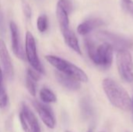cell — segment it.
<instances>
[{
  "instance_id": "e0dca14e",
  "label": "cell",
  "mask_w": 133,
  "mask_h": 132,
  "mask_svg": "<svg viewBox=\"0 0 133 132\" xmlns=\"http://www.w3.org/2000/svg\"><path fill=\"white\" fill-rule=\"evenodd\" d=\"M37 27L41 33H44L48 28V19L46 15L41 14L37 20Z\"/></svg>"
},
{
  "instance_id": "8fae6325",
  "label": "cell",
  "mask_w": 133,
  "mask_h": 132,
  "mask_svg": "<svg viewBox=\"0 0 133 132\" xmlns=\"http://www.w3.org/2000/svg\"><path fill=\"white\" fill-rule=\"evenodd\" d=\"M55 77L58 82L65 88L67 89L76 91L79 89L80 88V82L77 81L76 79H73L72 77H70L69 75H66L62 72H56Z\"/></svg>"
},
{
  "instance_id": "7402d4cb",
  "label": "cell",
  "mask_w": 133,
  "mask_h": 132,
  "mask_svg": "<svg viewBox=\"0 0 133 132\" xmlns=\"http://www.w3.org/2000/svg\"><path fill=\"white\" fill-rule=\"evenodd\" d=\"M124 2V6L125 8V9L132 15L133 17V1L132 0H129L126 2Z\"/></svg>"
},
{
  "instance_id": "ba28073f",
  "label": "cell",
  "mask_w": 133,
  "mask_h": 132,
  "mask_svg": "<svg viewBox=\"0 0 133 132\" xmlns=\"http://www.w3.org/2000/svg\"><path fill=\"white\" fill-rule=\"evenodd\" d=\"M33 106L37 110L40 118L43 121V123L49 128L53 129L55 127V116L53 114V111L51 109L47 106L44 105L37 100H34L33 101Z\"/></svg>"
},
{
  "instance_id": "83f0119b",
  "label": "cell",
  "mask_w": 133,
  "mask_h": 132,
  "mask_svg": "<svg viewBox=\"0 0 133 132\" xmlns=\"http://www.w3.org/2000/svg\"><path fill=\"white\" fill-rule=\"evenodd\" d=\"M66 132H70V131H66Z\"/></svg>"
},
{
  "instance_id": "44dd1931",
  "label": "cell",
  "mask_w": 133,
  "mask_h": 132,
  "mask_svg": "<svg viewBox=\"0 0 133 132\" xmlns=\"http://www.w3.org/2000/svg\"><path fill=\"white\" fill-rule=\"evenodd\" d=\"M23 10L24 12V15L26 16V18H30L31 17V8L30 7V5L26 3V2H23Z\"/></svg>"
},
{
  "instance_id": "d6986e66",
  "label": "cell",
  "mask_w": 133,
  "mask_h": 132,
  "mask_svg": "<svg viewBox=\"0 0 133 132\" xmlns=\"http://www.w3.org/2000/svg\"><path fill=\"white\" fill-rule=\"evenodd\" d=\"M81 109H82V113L84 115V117H88L91 114V107L90 104L86 98L82 100L81 102Z\"/></svg>"
},
{
  "instance_id": "ffe728a7",
  "label": "cell",
  "mask_w": 133,
  "mask_h": 132,
  "mask_svg": "<svg viewBox=\"0 0 133 132\" xmlns=\"http://www.w3.org/2000/svg\"><path fill=\"white\" fill-rule=\"evenodd\" d=\"M57 5H58L59 6H61L63 9H65L68 14L69 15L72 11V3L70 0H58Z\"/></svg>"
},
{
  "instance_id": "cb8c5ba5",
  "label": "cell",
  "mask_w": 133,
  "mask_h": 132,
  "mask_svg": "<svg viewBox=\"0 0 133 132\" xmlns=\"http://www.w3.org/2000/svg\"><path fill=\"white\" fill-rule=\"evenodd\" d=\"M2 80H3V75H2V70L0 66V87L3 86L2 84Z\"/></svg>"
},
{
  "instance_id": "277c9868",
  "label": "cell",
  "mask_w": 133,
  "mask_h": 132,
  "mask_svg": "<svg viewBox=\"0 0 133 132\" xmlns=\"http://www.w3.org/2000/svg\"><path fill=\"white\" fill-rule=\"evenodd\" d=\"M25 52H26V58L28 62L30 63V65H31V67L33 68V69H34L40 74H44V70L37 52L36 41L34 37L30 31H27L26 33Z\"/></svg>"
},
{
  "instance_id": "ac0fdd59",
  "label": "cell",
  "mask_w": 133,
  "mask_h": 132,
  "mask_svg": "<svg viewBox=\"0 0 133 132\" xmlns=\"http://www.w3.org/2000/svg\"><path fill=\"white\" fill-rule=\"evenodd\" d=\"M9 103V97L4 86L0 87V108H5Z\"/></svg>"
},
{
  "instance_id": "30bf717a",
  "label": "cell",
  "mask_w": 133,
  "mask_h": 132,
  "mask_svg": "<svg viewBox=\"0 0 133 132\" xmlns=\"http://www.w3.org/2000/svg\"><path fill=\"white\" fill-rule=\"evenodd\" d=\"M0 61L2 65L3 72L8 79H11L13 76V66L11 57L8 51L5 41L0 38Z\"/></svg>"
},
{
  "instance_id": "6da1fadb",
  "label": "cell",
  "mask_w": 133,
  "mask_h": 132,
  "mask_svg": "<svg viewBox=\"0 0 133 132\" xmlns=\"http://www.w3.org/2000/svg\"><path fill=\"white\" fill-rule=\"evenodd\" d=\"M103 89L111 103L122 110H132V100L128 92L117 82L110 78H106L102 82Z\"/></svg>"
},
{
  "instance_id": "5b68a950",
  "label": "cell",
  "mask_w": 133,
  "mask_h": 132,
  "mask_svg": "<svg viewBox=\"0 0 133 132\" xmlns=\"http://www.w3.org/2000/svg\"><path fill=\"white\" fill-rule=\"evenodd\" d=\"M114 48L108 43L104 42L98 47H97L95 56L93 59V62L102 68L103 69L109 68L113 61Z\"/></svg>"
},
{
  "instance_id": "52a82bcc",
  "label": "cell",
  "mask_w": 133,
  "mask_h": 132,
  "mask_svg": "<svg viewBox=\"0 0 133 132\" xmlns=\"http://www.w3.org/2000/svg\"><path fill=\"white\" fill-rule=\"evenodd\" d=\"M99 37L101 40H104L105 43L111 44L114 49L115 48L118 51H120L122 49H127L129 47H131L132 44V41L129 40H127L120 36H118L116 34L111 33L109 32H106V31L100 32Z\"/></svg>"
},
{
  "instance_id": "8992f818",
  "label": "cell",
  "mask_w": 133,
  "mask_h": 132,
  "mask_svg": "<svg viewBox=\"0 0 133 132\" xmlns=\"http://www.w3.org/2000/svg\"><path fill=\"white\" fill-rule=\"evenodd\" d=\"M19 121L25 132H41L38 121L29 107L23 103L19 111Z\"/></svg>"
},
{
  "instance_id": "7a4b0ae2",
  "label": "cell",
  "mask_w": 133,
  "mask_h": 132,
  "mask_svg": "<svg viewBox=\"0 0 133 132\" xmlns=\"http://www.w3.org/2000/svg\"><path fill=\"white\" fill-rule=\"evenodd\" d=\"M45 59L53 67H55L58 72L72 77L79 82H87L88 81L87 75L80 68L71 63L70 61L55 55H46Z\"/></svg>"
},
{
  "instance_id": "603a6c76",
  "label": "cell",
  "mask_w": 133,
  "mask_h": 132,
  "mask_svg": "<svg viewBox=\"0 0 133 132\" xmlns=\"http://www.w3.org/2000/svg\"><path fill=\"white\" fill-rule=\"evenodd\" d=\"M4 20H3V15L0 9V35L3 34L4 33Z\"/></svg>"
},
{
  "instance_id": "484cf974",
  "label": "cell",
  "mask_w": 133,
  "mask_h": 132,
  "mask_svg": "<svg viewBox=\"0 0 133 132\" xmlns=\"http://www.w3.org/2000/svg\"><path fill=\"white\" fill-rule=\"evenodd\" d=\"M87 132H93V131H92V130H89Z\"/></svg>"
},
{
  "instance_id": "5bb4252c",
  "label": "cell",
  "mask_w": 133,
  "mask_h": 132,
  "mask_svg": "<svg viewBox=\"0 0 133 132\" xmlns=\"http://www.w3.org/2000/svg\"><path fill=\"white\" fill-rule=\"evenodd\" d=\"M103 24V22L97 19H87L80 23L77 27V32L80 35H87L94 28Z\"/></svg>"
},
{
  "instance_id": "f1b7e54d",
  "label": "cell",
  "mask_w": 133,
  "mask_h": 132,
  "mask_svg": "<svg viewBox=\"0 0 133 132\" xmlns=\"http://www.w3.org/2000/svg\"><path fill=\"white\" fill-rule=\"evenodd\" d=\"M101 132H104V131H101Z\"/></svg>"
},
{
  "instance_id": "7c38bea8",
  "label": "cell",
  "mask_w": 133,
  "mask_h": 132,
  "mask_svg": "<svg viewBox=\"0 0 133 132\" xmlns=\"http://www.w3.org/2000/svg\"><path fill=\"white\" fill-rule=\"evenodd\" d=\"M39 74V72L31 68H28L26 72V86L30 94H31L34 96L36 95L37 93V82H38V80L41 78Z\"/></svg>"
},
{
  "instance_id": "9a60e30c",
  "label": "cell",
  "mask_w": 133,
  "mask_h": 132,
  "mask_svg": "<svg viewBox=\"0 0 133 132\" xmlns=\"http://www.w3.org/2000/svg\"><path fill=\"white\" fill-rule=\"evenodd\" d=\"M56 16L60 26L61 31H65L69 29V19L68 12L63 9L61 6L57 5L56 7Z\"/></svg>"
},
{
  "instance_id": "d4e9b609",
  "label": "cell",
  "mask_w": 133,
  "mask_h": 132,
  "mask_svg": "<svg viewBox=\"0 0 133 132\" xmlns=\"http://www.w3.org/2000/svg\"><path fill=\"white\" fill-rule=\"evenodd\" d=\"M132 111H133V99L132 100Z\"/></svg>"
},
{
  "instance_id": "9c48e42d",
  "label": "cell",
  "mask_w": 133,
  "mask_h": 132,
  "mask_svg": "<svg viewBox=\"0 0 133 132\" xmlns=\"http://www.w3.org/2000/svg\"><path fill=\"white\" fill-rule=\"evenodd\" d=\"M9 30L11 34V42H12V49L14 54L16 58L24 60L25 59V54L21 44L19 33L17 25L14 22H10L9 23Z\"/></svg>"
},
{
  "instance_id": "2e32d148",
  "label": "cell",
  "mask_w": 133,
  "mask_h": 132,
  "mask_svg": "<svg viewBox=\"0 0 133 132\" xmlns=\"http://www.w3.org/2000/svg\"><path fill=\"white\" fill-rule=\"evenodd\" d=\"M39 96L42 102L45 103H55L57 100L56 96L55 93L49 89L48 88L44 87L42 88L39 92Z\"/></svg>"
},
{
  "instance_id": "3957f363",
  "label": "cell",
  "mask_w": 133,
  "mask_h": 132,
  "mask_svg": "<svg viewBox=\"0 0 133 132\" xmlns=\"http://www.w3.org/2000/svg\"><path fill=\"white\" fill-rule=\"evenodd\" d=\"M116 62L118 73L121 78L127 82H133V61L131 53L128 49L118 51L116 55Z\"/></svg>"
},
{
  "instance_id": "4fadbf2b",
  "label": "cell",
  "mask_w": 133,
  "mask_h": 132,
  "mask_svg": "<svg viewBox=\"0 0 133 132\" xmlns=\"http://www.w3.org/2000/svg\"><path fill=\"white\" fill-rule=\"evenodd\" d=\"M63 37H64V40L65 42V44H67L68 47H69L72 50H73L75 52H76L79 54H82V51L79 44V40L76 36V34L74 33V32L72 30H71L70 29H68L65 31L62 32Z\"/></svg>"
},
{
  "instance_id": "4316f807",
  "label": "cell",
  "mask_w": 133,
  "mask_h": 132,
  "mask_svg": "<svg viewBox=\"0 0 133 132\" xmlns=\"http://www.w3.org/2000/svg\"><path fill=\"white\" fill-rule=\"evenodd\" d=\"M126 1H129V0H123V2H126Z\"/></svg>"
}]
</instances>
